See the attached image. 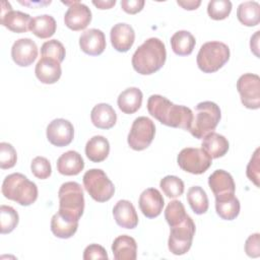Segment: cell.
I'll return each mask as SVG.
<instances>
[{
    "label": "cell",
    "instance_id": "obj_35",
    "mask_svg": "<svg viewBox=\"0 0 260 260\" xmlns=\"http://www.w3.org/2000/svg\"><path fill=\"white\" fill-rule=\"evenodd\" d=\"M159 187L169 198H177L184 193V182L177 176H166L159 182Z\"/></svg>",
    "mask_w": 260,
    "mask_h": 260
},
{
    "label": "cell",
    "instance_id": "obj_10",
    "mask_svg": "<svg viewBox=\"0 0 260 260\" xmlns=\"http://www.w3.org/2000/svg\"><path fill=\"white\" fill-rule=\"evenodd\" d=\"M177 161L183 171L194 175H200L209 169L212 158L202 148L186 147L179 152Z\"/></svg>",
    "mask_w": 260,
    "mask_h": 260
},
{
    "label": "cell",
    "instance_id": "obj_30",
    "mask_svg": "<svg viewBox=\"0 0 260 260\" xmlns=\"http://www.w3.org/2000/svg\"><path fill=\"white\" fill-rule=\"evenodd\" d=\"M56 20L49 14L38 15L31 19L29 30L40 39H48L56 31Z\"/></svg>",
    "mask_w": 260,
    "mask_h": 260
},
{
    "label": "cell",
    "instance_id": "obj_1",
    "mask_svg": "<svg viewBox=\"0 0 260 260\" xmlns=\"http://www.w3.org/2000/svg\"><path fill=\"white\" fill-rule=\"evenodd\" d=\"M147 111L161 124L187 131H189L193 120V112L190 108L175 105L160 94H152L148 98Z\"/></svg>",
    "mask_w": 260,
    "mask_h": 260
},
{
    "label": "cell",
    "instance_id": "obj_9",
    "mask_svg": "<svg viewBox=\"0 0 260 260\" xmlns=\"http://www.w3.org/2000/svg\"><path fill=\"white\" fill-rule=\"evenodd\" d=\"M155 135L154 123L147 117L136 118L128 134V144L133 150H143L152 142Z\"/></svg>",
    "mask_w": 260,
    "mask_h": 260
},
{
    "label": "cell",
    "instance_id": "obj_4",
    "mask_svg": "<svg viewBox=\"0 0 260 260\" xmlns=\"http://www.w3.org/2000/svg\"><path fill=\"white\" fill-rule=\"evenodd\" d=\"M221 118L219 107L209 101L201 102L195 107L193 120L189 132L197 139H202L213 132Z\"/></svg>",
    "mask_w": 260,
    "mask_h": 260
},
{
    "label": "cell",
    "instance_id": "obj_42",
    "mask_svg": "<svg viewBox=\"0 0 260 260\" xmlns=\"http://www.w3.org/2000/svg\"><path fill=\"white\" fill-rule=\"evenodd\" d=\"M245 252L251 258H257L260 256V235L255 233L246 240Z\"/></svg>",
    "mask_w": 260,
    "mask_h": 260
},
{
    "label": "cell",
    "instance_id": "obj_29",
    "mask_svg": "<svg viewBox=\"0 0 260 260\" xmlns=\"http://www.w3.org/2000/svg\"><path fill=\"white\" fill-rule=\"evenodd\" d=\"M196 41L188 30H178L171 38V47L178 56H188L193 52Z\"/></svg>",
    "mask_w": 260,
    "mask_h": 260
},
{
    "label": "cell",
    "instance_id": "obj_12",
    "mask_svg": "<svg viewBox=\"0 0 260 260\" xmlns=\"http://www.w3.org/2000/svg\"><path fill=\"white\" fill-rule=\"evenodd\" d=\"M31 19L32 18L27 13L18 10H12V7L9 2H1L0 21L1 24L8 28L9 30L16 34L26 32L29 29Z\"/></svg>",
    "mask_w": 260,
    "mask_h": 260
},
{
    "label": "cell",
    "instance_id": "obj_33",
    "mask_svg": "<svg viewBox=\"0 0 260 260\" xmlns=\"http://www.w3.org/2000/svg\"><path fill=\"white\" fill-rule=\"evenodd\" d=\"M187 201L196 214L205 213L209 206L207 194L200 186H192L188 190Z\"/></svg>",
    "mask_w": 260,
    "mask_h": 260
},
{
    "label": "cell",
    "instance_id": "obj_11",
    "mask_svg": "<svg viewBox=\"0 0 260 260\" xmlns=\"http://www.w3.org/2000/svg\"><path fill=\"white\" fill-rule=\"evenodd\" d=\"M237 89L244 107L251 110L260 108V78L257 74L241 75L237 81Z\"/></svg>",
    "mask_w": 260,
    "mask_h": 260
},
{
    "label": "cell",
    "instance_id": "obj_7",
    "mask_svg": "<svg viewBox=\"0 0 260 260\" xmlns=\"http://www.w3.org/2000/svg\"><path fill=\"white\" fill-rule=\"evenodd\" d=\"M83 186L90 197L98 202L110 200L115 193V186L101 169L88 170L82 178Z\"/></svg>",
    "mask_w": 260,
    "mask_h": 260
},
{
    "label": "cell",
    "instance_id": "obj_31",
    "mask_svg": "<svg viewBox=\"0 0 260 260\" xmlns=\"http://www.w3.org/2000/svg\"><path fill=\"white\" fill-rule=\"evenodd\" d=\"M78 221L71 220L59 212L55 213L51 219V231L57 238L69 239L77 231Z\"/></svg>",
    "mask_w": 260,
    "mask_h": 260
},
{
    "label": "cell",
    "instance_id": "obj_47",
    "mask_svg": "<svg viewBox=\"0 0 260 260\" xmlns=\"http://www.w3.org/2000/svg\"><path fill=\"white\" fill-rule=\"evenodd\" d=\"M259 30L255 32V35L253 37H251V42H250V47H251V51L258 57V40H259Z\"/></svg>",
    "mask_w": 260,
    "mask_h": 260
},
{
    "label": "cell",
    "instance_id": "obj_6",
    "mask_svg": "<svg viewBox=\"0 0 260 260\" xmlns=\"http://www.w3.org/2000/svg\"><path fill=\"white\" fill-rule=\"evenodd\" d=\"M228 45L217 41L203 44L197 54L198 68L204 73H213L219 70L230 59Z\"/></svg>",
    "mask_w": 260,
    "mask_h": 260
},
{
    "label": "cell",
    "instance_id": "obj_18",
    "mask_svg": "<svg viewBox=\"0 0 260 260\" xmlns=\"http://www.w3.org/2000/svg\"><path fill=\"white\" fill-rule=\"evenodd\" d=\"M110 39L112 46L116 51L125 53L133 46L135 41V32L130 24L119 22L111 28Z\"/></svg>",
    "mask_w": 260,
    "mask_h": 260
},
{
    "label": "cell",
    "instance_id": "obj_28",
    "mask_svg": "<svg viewBox=\"0 0 260 260\" xmlns=\"http://www.w3.org/2000/svg\"><path fill=\"white\" fill-rule=\"evenodd\" d=\"M240 201L235 194L215 198V210L217 215L222 219H235L240 213Z\"/></svg>",
    "mask_w": 260,
    "mask_h": 260
},
{
    "label": "cell",
    "instance_id": "obj_3",
    "mask_svg": "<svg viewBox=\"0 0 260 260\" xmlns=\"http://www.w3.org/2000/svg\"><path fill=\"white\" fill-rule=\"evenodd\" d=\"M5 198L15 201L22 206L32 204L38 198V187L20 173H13L5 177L1 188Z\"/></svg>",
    "mask_w": 260,
    "mask_h": 260
},
{
    "label": "cell",
    "instance_id": "obj_17",
    "mask_svg": "<svg viewBox=\"0 0 260 260\" xmlns=\"http://www.w3.org/2000/svg\"><path fill=\"white\" fill-rule=\"evenodd\" d=\"M79 46L83 53L89 56H99L106 49L105 34L98 28L86 29L79 37Z\"/></svg>",
    "mask_w": 260,
    "mask_h": 260
},
{
    "label": "cell",
    "instance_id": "obj_39",
    "mask_svg": "<svg viewBox=\"0 0 260 260\" xmlns=\"http://www.w3.org/2000/svg\"><path fill=\"white\" fill-rule=\"evenodd\" d=\"M17 153L14 147L8 142L0 143V168L2 170L11 169L15 166Z\"/></svg>",
    "mask_w": 260,
    "mask_h": 260
},
{
    "label": "cell",
    "instance_id": "obj_23",
    "mask_svg": "<svg viewBox=\"0 0 260 260\" xmlns=\"http://www.w3.org/2000/svg\"><path fill=\"white\" fill-rule=\"evenodd\" d=\"M92 124L99 129H110L117 121V114L112 106L106 103L95 105L90 112Z\"/></svg>",
    "mask_w": 260,
    "mask_h": 260
},
{
    "label": "cell",
    "instance_id": "obj_22",
    "mask_svg": "<svg viewBox=\"0 0 260 260\" xmlns=\"http://www.w3.org/2000/svg\"><path fill=\"white\" fill-rule=\"evenodd\" d=\"M84 168L82 156L75 150H68L57 159V170L64 176H76Z\"/></svg>",
    "mask_w": 260,
    "mask_h": 260
},
{
    "label": "cell",
    "instance_id": "obj_43",
    "mask_svg": "<svg viewBox=\"0 0 260 260\" xmlns=\"http://www.w3.org/2000/svg\"><path fill=\"white\" fill-rule=\"evenodd\" d=\"M107 251L104 247L98 244L88 245L83 252V259L84 260H91V259H108Z\"/></svg>",
    "mask_w": 260,
    "mask_h": 260
},
{
    "label": "cell",
    "instance_id": "obj_21",
    "mask_svg": "<svg viewBox=\"0 0 260 260\" xmlns=\"http://www.w3.org/2000/svg\"><path fill=\"white\" fill-rule=\"evenodd\" d=\"M113 215L116 223L121 228L132 230L138 224V215L129 200H119L113 208Z\"/></svg>",
    "mask_w": 260,
    "mask_h": 260
},
{
    "label": "cell",
    "instance_id": "obj_19",
    "mask_svg": "<svg viewBox=\"0 0 260 260\" xmlns=\"http://www.w3.org/2000/svg\"><path fill=\"white\" fill-rule=\"evenodd\" d=\"M61 63L58 61L47 58V57H42L35 68V73L37 78L45 84H53L57 82L62 74V69H61Z\"/></svg>",
    "mask_w": 260,
    "mask_h": 260
},
{
    "label": "cell",
    "instance_id": "obj_40",
    "mask_svg": "<svg viewBox=\"0 0 260 260\" xmlns=\"http://www.w3.org/2000/svg\"><path fill=\"white\" fill-rule=\"evenodd\" d=\"M31 173L38 179H48L52 174V167L50 161L44 156H36L30 164Z\"/></svg>",
    "mask_w": 260,
    "mask_h": 260
},
{
    "label": "cell",
    "instance_id": "obj_45",
    "mask_svg": "<svg viewBox=\"0 0 260 260\" xmlns=\"http://www.w3.org/2000/svg\"><path fill=\"white\" fill-rule=\"evenodd\" d=\"M177 3H178V5H180L181 7H183L186 10H194L200 6L201 1L200 0H187V1L178 0Z\"/></svg>",
    "mask_w": 260,
    "mask_h": 260
},
{
    "label": "cell",
    "instance_id": "obj_26",
    "mask_svg": "<svg viewBox=\"0 0 260 260\" xmlns=\"http://www.w3.org/2000/svg\"><path fill=\"white\" fill-rule=\"evenodd\" d=\"M142 98V91L138 87H128L119 94L117 104L124 114H134L140 109Z\"/></svg>",
    "mask_w": 260,
    "mask_h": 260
},
{
    "label": "cell",
    "instance_id": "obj_46",
    "mask_svg": "<svg viewBox=\"0 0 260 260\" xmlns=\"http://www.w3.org/2000/svg\"><path fill=\"white\" fill-rule=\"evenodd\" d=\"M92 4L96 6L99 9H110L116 4V0H93Z\"/></svg>",
    "mask_w": 260,
    "mask_h": 260
},
{
    "label": "cell",
    "instance_id": "obj_14",
    "mask_svg": "<svg viewBox=\"0 0 260 260\" xmlns=\"http://www.w3.org/2000/svg\"><path fill=\"white\" fill-rule=\"evenodd\" d=\"M47 139L57 147L69 145L74 137V128L68 120L59 118L51 121L47 126Z\"/></svg>",
    "mask_w": 260,
    "mask_h": 260
},
{
    "label": "cell",
    "instance_id": "obj_16",
    "mask_svg": "<svg viewBox=\"0 0 260 260\" xmlns=\"http://www.w3.org/2000/svg\"><path fill=\"white\" fill-rule=\"evenodd\" d=\"M138 203L139 208L144 216L148 218H154L161 213L165 200L157 189L147 188L140 194Z\"/></svg>",
    "mask_w": 260,
    "mask_h": 260
},
{
    "label": "cell",
    "instance_id": "obj_37",
    "mask_svg": "<svg viewBox=\"0 0 260 260\" xmlns=\"http://www.w3.org/2000/svg\"><path fill=\"white\" fill-rule=\"evenodd\" d=\"M232 11V2L230 0H211L207 5V13L214 20L226 18Z\"/></svg>",
    "mask_w": 260,
    "mask_h": 260
},
{
    "label": "cell",
    "instance_id": "obj_5",
    "mask_svg": "<svg viewBox=\"0 0 260 260\" xmlns=\"http://www.w3.org/2000/svg\"><path fill=\"white\" fill-rule=\"evenodd\" d=\"M59 210L63 216L78 221L84 210V195L77 182L63 183L58 191Z\"/></svg>",
    "mask_w": 260,
    "mask_h": 260
},
{
    "label": "cell",
    "instance_id": "obj_41",
    "mask_svg": "<svg viewBox=\"0 0 260 260\" xmlns=\"http://www.w3.org/2000/svg\"><path fill=\"white\" fill-rule=\"evenodd\" d=\"M247 177L249 178L250 181H252L256 187H259V177H260V157H259V148H257L248 166H247V171H246Z\"/></svg>",
    "mask_w": 260,
    "mask_h": 260
},
{
    "label": "cell",
    "instance_id": "obj_32",
    "mask_svg": "<svg viewBox=\"0 0 260 260\" xmlns=\"http://www.w3.org/2000/svg\"><path fill=\"white\" fill-rule=\"evenodd\" d=\"M237 17L246 26H255L260 21V5L256 1L243 2L238 6Z\"/></svg>",
    "mask_w": 260,
    "mask_h": 260
},
{
    "label": "cell",
    "instance_id": "obj_44",
    "mask_svg": "<svg viewBox=\"0 0 260 260\" xmlns=\"http://www.w3.org/2000/svg\"><path fill=\"white\" fill-rule=\"evenodd\" d=\"M144 3L143 0H122L121 7L126 13L136 14L142 10Z\"/></svg>",
    "mask_w": 260,
    "mask_h": 260
},
{
    "label": "cell",
    "instance_id": "obj_24",
    "mask_svg": "<svg viewBox=\"0 0 260 260\" xmlns=\"http://www.w3.org/2000/svg\"><path fill=\"white\" fill-rule=\"evenodd\" d=\"M112 251L116 260H135L137 257L136 241L127 235L119 236L112 244Z\"/></svg>",
    "mask_w": 260,
    "mask_h": 260
},
{
    "label": "cell",
    "instance_id": "obj_27",
    "mask_svg": "<svg viewBox=\"0 0 260 260\" xmlns=\"http://www.w3.org/2000/svg\"><path fill=\"white\" fill-rule=\"evenodd\" d=\"M110 152V143L107 138L102 135L92 136L85 145V154L87 158L93 162L105 160Z\"/></svg>",
    "mask_w": 260,
    "mask_h": 260
},
{
    "label": "cell",
    "instance_id": "obj_15",
    "mask_svg": "<svg viewBox=\"0 0 260 260\" xmlns=\"http://www.w3.org/2000/svg\"><path fill=\"white\" fill-rule=\"evenodd\" d=\"M11 57L16 65L29 66L38 57L37 44L29 38L16 40L11 48Z\"/></svg>",
    "mask_w": 260,
    "mask_h": 260
},
{
    "label": "cell",
    "instance_id": "obj_25",
    "mask_svg": "<svg viewBox=\"0 0 260 260\" xmlns=\"http://www.w3.org/2000/svg\"><path fill=\"white\" fill-rule=\"evenodd\" d=\"M203 141L201 143V148L211 157L218 158L223 156L230 147L228 139L218 133L211 132L204 136Z\"/></svg>",
    "mask_w": 260,
    "mask_h": 260
},
{
    "label": "cell",
    "instance_id": "obj_20",
    "mask_svg": "<svg viewBox=\"0 0 260 260\" xmlns=\"http://www.w3.org/2000/svg\"><path fill=\"white\" fill-rule=\"evenodd\" d=\"M208 185L215 198L235 194L236 185L230 173L223 170L214 171L208 178Z\"/></svg>",
    "mask_w": 260,
    "mask_h": 260
},
{
    "label": "cell",
    "instance_id": "obj_13",
    "mask_svg": "<svg viewBox=\"0 0 260 260\" xmlns=\"http://www.w3.org/2000/svg\"><path fill=\"white\" fill-rule=\"evenodd\" d=\"M62 3L69 5L64 15V22L68 28L75 31L82 30L90 23L91 11L85 4L79 1H62Z\"/></svg>",
    "mask_w": 260,
    "mask_h": 260
},
{
    "label": "cell",
    "instance_id": "obj_2",
    "mask_svg": "<svg viewBox=\"0 0 260 260\" xmlns=\"http://www.w3.org/2000/svg\"><path fill=\"white\" fill-rule=\"evenodd\" d=\"M166 46L158 38H149L140 45L132 56V66L141 75H150L158 71L166 62Z\"/></svg>",
    "mask_w": 260,
    "mask_h": 260
},
{
    "label": "cell",
    "instance_id": "obj_8",
    "mask_svg": "<svg viewBox=\"0 0 260 260\" xmlns=\"http://www.w3.org/2000/svg\"><path fill=\"white\" fill-rule=\"evenodd\" d=\"M195 235V223L193 219L187 215L179 224L172 226L168 241L169 250L174 255L186 254L191 246Z\"/></svg>",
    "mask_w": 260,
    "mask_h": 260
},
{
    "label": "cell",
    "instance_id": "obj_36",
    "mask_svg": "<svg viewBox=\"0 0 260 260\" xmlns=\"http://www.w3.org/2000/svg\"><path fill=\"white\" fill-rule=\"evenodd\" d=\"M187 215L184 204L179 200L171 201L165 210V218L171 228L181 223Z\"/></svg>",
    "mask_w": 260,
    "mask_h": 260
},
{
    "label": "cell",
    "instance_id": "obj_34",
    "mask_svg": "<svg viewBox=\"0 0 260 260\" xmlns=\"http://www.w3.org/2000/svg\"><path fill=\"white\" fill-rule=\"evenodd\" d=\"M19 216L17 211L8 205H1L0 207V231L1 234L11 233L18 224Z\"/></svg>",
    "mask_w": 260,
    "mask_h": 260
},
{
    "label": "cell",
    "instance_id": "obj_38",
    "mask_svg": "<svg viewBox=\"0 0 260 260\" xmlns=\"http://www.w3.org/2000/svg\"><path fill=\"white\" fill-rule=\"evenodd\" d=\"M41 55L42 57L51 58L61 63L65 58L66 51L61 42H59L58 40H50L42 45Z\"/></svg>",
    "mask_w": 260,
    "mask_h": 260
}]
</instances>
